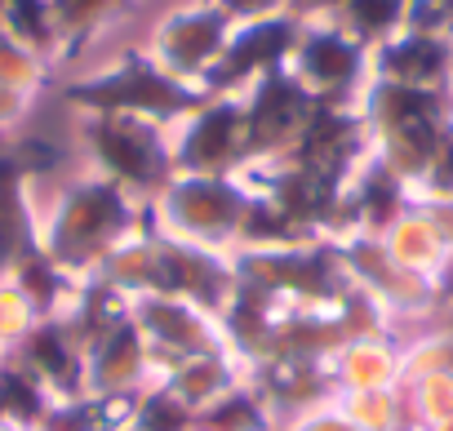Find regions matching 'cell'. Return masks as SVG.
<instances>
[{
	"instance_id": "obj_14",
	"label": "cell",
	"mask_w": 453,
	"mask_h": 431,
	"mask_svg": "<svg viewBox=\"0 0 453 431\" xmlns=\"http://www.w3.org/2000/svg\"><path fill=\"white\" fill-rule=\"evenodd\" d=\"M342 5H347V0H294L289 14H298V19L307 23V19H334Z\"/></svg>"
},
{
	"instance_id": "obj_7",
	"label": "cell",
	"mask_w": 453,
	"mask_h": 431,
	"mask_svg": "<svg viewBox=\"0 0 453 431\" xmlns=\"http://www.w3.org/2000/svg\"><path fill=\"white\" fill-rule=\"evenodd\" d=\"M369 76L409 85V89H449L453 85V41L395 32L378 50H369Z\"/></svg>"
},
{
	"instance_id": "obj_19",
	"label": "cell",
	"mask_w": 453,
	"mask_h": 431,
	"mask_svg": "<svg viewBox=\"0 0 453 431\" xmlns=\"http://www.w3.org/2000/svg\"><path fill=\"white\" fill-rule=\"evenodd\" d=\"M204 5H209V0H204Z\"/></svg>"
},
{
	"instance_id": "obj_18",
	"label": "cell",
	"mask_w": 453,
	"mask_h": 431,
	"mask_svg": "<svg viewBox=\"0 0 453 431\" xmlns=\"http://www.w3.org/2000/svg\"><path fill=\"white\" fill-rule=\"evenodd\" d=\"M449 373H453V338H449Z\"/></svg>"
},
{
	"instance_id": "obj_1",
	"label": "cell",
	"mask_w": 453,
	"mask_h": 431,
	"mask_svg": "<svg viewBox=\"0 0 453 431\" xmlns=\"http://www.w3.org/2000/svg\"><path fill=\"white\" fill-rule=\"evenodd\" d=\"M63 98L72 107L89 112V116H142V120H156V125L187 120L191 112H200L209 103V94L200 85H187V81L169 76L142 50H129L107 72L67 85Z\"/></svg>"
},
{
	"instance_id": "obj_10",
	"label": "cell",
	"mask_w": 453,
	"mask_h": 431,
	"mask_svg": "<svg viewBox=\"0 0 453 431\" xmlns=\"http://www.w3.org/2000/svg\"><path fill=\"white\" fill-rule=\"evenodd\" d=\"M404 409H409V422L422 431L431 422H444L453 418V373L449 369H435V373H413L404 378Z\"/></svg>"
},
{
	"instance_id": "obj_4",
	"label": "cell",
	"mask_w": 453,
	"mask_h": 431,
	"mask_svg": "<svg viewBox=\"0 0 453 431\" xmlns=\"http://www.w3.org/2000/svg\"><path fill=\"white\" fill-rule=\"evenodd\" d=\"M298 36H303V19L298 14H276V19H254V23H236L232 27V41H226L222 58L213 63V72L204 76V94L218 98V94H241L250 89L258 76L276 72V67H289L294 50H298Z\"/></svg>"
},
{
	"instance_id": "obj_9",
	"label": "cell",
	"mask_w": 453,
	"mask_h": 431,
	"mask_svg": "<svg viewBox=\"0 0 453 431\" xmlns=\"http://www.w3.org/2000/svg\"><path fill=\"white\" fill-rule=\"evenodd\" d=\"M404 14H409V0H347L334 14V23L347 36H356L365 50H378L382 41L404 32Z\"/></svg>"
},
{
	"instance_id": "obj_2",
	"label": "cell",
	"mask_w": 453,
	"mask_h": 431,
	"mask_svg": "<svg viewBox=\"0 0 453 431\" xmlns=\"http://www.w3.org/2000/svg\"><path fill=\"white\" fill-rule=\"evenodd\" d=\"M289 72L320 103H360V94L369 85V50L356 36H347L334 19L303 23Z\"/></svg>"
},
{
	"instance_id": "obj_6",
	"label": "cell",
	"mask_w": 453,
	"mask_h": 431,
	"mask_svg": "<svg viewBox=\"0 0 453 431\" xmlns=\"http://www.w3.org/2000/svg\"><path fill=\"white\" fill-rule=\"evenodd\" d=\"M245 156V103L241 94H218L187 116L182 138L173 142V169L182 173H226Z\"/></svg>"
},
{
	"instance_id": "obj_11",
	"label": "cell",
	"mask_w": 453,
	"mask_h": 431,
	"mask_svg": "<svg viewBox=\"0 0 453 431\" xmlns=\"http://www.w3.org/2000/svg\"><path fill=\"white\" fill-rule=\"evenodd\" d=\"M41 81H45V63L32 50H23L19 41H10L5 32H0V85L32 94Z\"/></svg>"
},
{
	"instance_id": "obj_3",
	"label": "cell",
	"mask_w": 453,
	"mask_h": 431,
	"mask_svg": "<svg viewBox=\"0 0 453 431\" xmlns=\"http://www.w3.org/2000/svg\"><path fill=\"white\" fill-rule=\"evenodd\" d=\"M85 138L94 147V160L111 173V182L125 187H160L173 173V147L165 142L156 120L142 116H89Z\"/></svg>"
},
{
	"instance_id": "obj_17",
	"label": "cell",
	"mask_w": 453,
	"mask_h": 431,
	"mask_svg": "<svg viewBox=\"0 0 453 431\" xmlns=\"http://www.w3.org/2000/svg\"><path fill=\"white\" fill-rule=\"evenodd\" d=\"M422 431H453V418H444V422H431V427H422Z\"/></svg>"
},
{
	"instance_id": "obj_16",
	"label": "cell",
	"mask_w": 453,
	"mask_h": 431,
	"mask_svg": "<svg viewBox=\"0 0 453 431\" xmlns=\"http://www.w3.org/2000/svg\"><path fill=\"white\" fill-rule=\"evenodd\" d=\"M431 289H435V307H444V303H453V250H449V258H444V267L435 272V281H431Z\"/></svg>"
},
{
	"instance_id": "obj_8",
	"label": "cell",
	"mask_w": 453,
	"mask_h": 431,
	"mask_svg": "<svg viewBox=\"0 0 453 431\" xmlns=\"http://www.w3.org/2000/svg\"><path fill=\"white\" fill-rule=\"evenodd\" d=\"M0 32L32 50L41 63L63 54L58 19H54V0H0Z\"/></svg>"
},
{
	"instance_id": "obj_15",
	"label": "cell",
	"mask_w": 453,
	"mask_h": 431,
	"mask_svg": "<svg viewBox=\"0 0 453 431\" xmlns=\"http://www.w3.org/2000/svg\"><path fill=\"white\" fill-rule=\"evenodd\" d=\"M23 112H27V94H23V89H5V85H0V129L14 125Z\"/></svg>"
},
{
	"instance_id": "obj_5",
	"label": "cell",
	"mask_w": 453,
	"mask_h": 431,
	"mask_svg": "<svg viewBox=\"0 0 453 431\" xmlns=\"http://www.w3.org/2000/svg\"><path fill=\"white\" fill-rule=\"evenodd\" d=\"M232 19H226L213 0L204 5V0H196L191 10H178L169 14L160 27H156V63L187 81V85H204V76L213 72V63L222 58L226 41H232Z\"/></svg>"
},
{
	"instance_id": "obj_13",
	"label": "cell",
	"mask_w": 453,
	"mask_h": 431,
	"mask_svg": "<svg viewBox=\"0 0 453 431\" xmlns=\"http://www.w3.org/2000/svg\"><path fill=\"white\" fill-rule=\"evenodd\" d=\"M213 5L232 19V23H254V19H276L289 14L294 0H213Z\"/></svg>"
},
{
	"instance_id": "obj_12",
	"label": "cell",
	"mask_w": 453,
	"mask_h": 431,
	"mask_svg": "<svg viewBox=\"0 0 453 431\" xmlns=\"http://www.w3.org/2000/svg\"><path fill=\"white\" fill-rule=\"evenodd\" d=\"M404 32H422V36L453 41V0H409Z\"/></svg>"
}]
</instances>
